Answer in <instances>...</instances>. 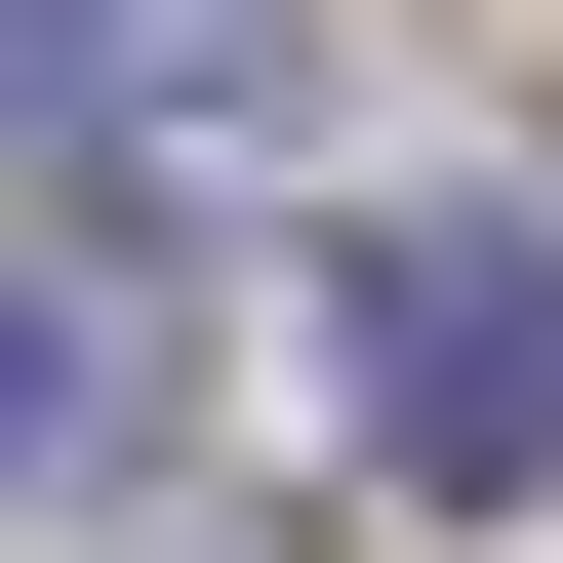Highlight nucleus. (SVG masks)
Masks as SVG:
<instances>
[{
	"mask_svg": "<svg viewBox=\"0 0 563 563\" xmlns=\"http://www.w3.org/2000/svg\"><path fill=\"white\" fill-rule=\"evenodd\" d=\"M322 402H363L443 523H523L563 483V201H363V242H322Z\"/></svg>",
	"mask_w": 563,
	"mask_h": 563,
	"instance_id": "obj_1",
	"label": "nucleus"
},
{
	"mask_svg": "<svg viewBox=\"0 0 563 563\" xmlns=\"http://www.w3.org/2000/svg\"><path fill=\"white\" fill-rule=\"evenodd\" d=\"M282 0H0V162H242Z\"/></svg>",
	"mask_w": 563,
	"mask_h": 563,
	"instance_id": "obj_2",
	"label": "nucleus"
},
{
	"mask_svg": "<svg viewBox=\"0 0 563 563\" xmlns=\"http://www.w3.org/2000/svg\"><path fill=\"white\" fill-rule=\"evenodd\" d=\"M121 443H162V282H121V242H0V523L121 483Z\"/></svg>",
	"mask_w": 563,
	"mask_h": 563,
	"instance_id": "obj_3",
	"label": "nucleus"
}]
</instances>
